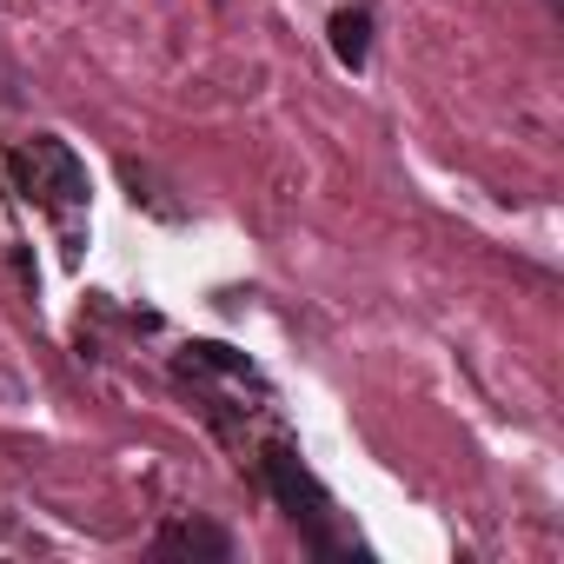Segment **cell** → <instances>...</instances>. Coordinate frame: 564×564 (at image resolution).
I'll use <instances>...</instances> for the list:
<instances>
[{
	"label": "cell",
	"instance_id": "6da1fadb",
	"mask_svg": "<svg viewBox=\"0 0 564 564\" xmlns=\"http://www.w3.org/2000/svg\"><path fill=\"white\" fill-rule=\"evenodd\" d=\"M166 372H173V386L193 399V412L206 419V432L232 452V465H239L272 425H286L279 392H272V379L259 372V359H246V352L226 346V339H186V346H173Z\"/></svg>",
	"mask_w": 564,
	"mask_h": 564
},
{
	"label": "cell",
	"instance_id": "7a4b0ae2",
	"mask_svg": "<svg viewBox=\"0 0 564 564\" xmlns=\"http://www.w3.org/2000/svg\"><path fill=\"white\" fill-rule=\"evenodd\" d=\"M239 478H246L259 498H272V511L300 531V544H306L319 564H366V557H372V551H366V538L346 524L339 498L326 491V478L306 465V452H300L293 425H272V432L239 458Z\"/></svg>",
	"mask_w": 564,
	"mask_h": 564
},
{
	"label": "cell",
	"instance_id": "3957f363",
	"mask_svg": "<svg viewBox=\"0 0 564 564\" xmlns=\"http://www.w3.org/2000/svg\"><path fill=\"white\" fill-rule=\"evenodd\" d=\"M0 180H8L14 206L34 213L61 259L80 265L87 259V226H94V180H87V160L61 140V133H28L14 140L8 153H0Z\"/></svg>",
	"mask_w": 564,
	"mask_h": 564
},
{
	"label": "cell",
	"instance_id": "277c9868",
	"mask_svg": "<svg viewBox=\"0 0 564 564\" xmlns=\"http://www.w3.org/2000/svg\"><path fill=\"white\" fill-rule=\"evenodd\" d=\"M232 531L226 524H213V518H166L160 531H153V544H147V557H160V564H173V557H193V564H232Z\"/></svg>",
	"mask_w": 564,
	"mask_h": 564
},
{
	"label": "cell",
	"instance_id": "5b68a950",
	"mask_svg": "<svg viewBox=\"0 0 564 564\" xmlns=\"http://www.w3.org/2000/svg\"><path fill=\"white\" fill-rule=\"evenodd\" d=\"M372 34H379V21H372L366 0H352V8H333V21H326L333 61H339L346 74H366V67H372Z\"/></svg>",
	"mask_w": 564,
	"mask_h": 564
}]
</instances>
